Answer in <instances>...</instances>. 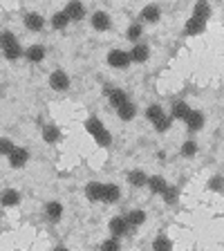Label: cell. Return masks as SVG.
<instances>
[{"mask_svg":"<svg viewBox=\"0 0 224 251\" xmlns=\"http://www.w3.org/2000/svg\"><path fill=\"white\" fill-rule=\"evenodd\" d=\"M130 231V226H128V222H125V218H112L110 220V233H112V238H117V235H124Z\"/></svg>","mask_w":224,"mask_h":251,"instance_id":"9","label":"cell"},{"mask_svg":"<svg viewBox=\"0 0 224 251\" xmlns=\"http://www.w3.org/2000/svg\"><path fill=\"white\" fill-rule=\"evenodd\" d=\"M68 23H70V18L63 14V11L54 14V18H52V27H54V29H65V27H68Z\"/></svg>","mask_w":224,"mask_h":251,"instance_id":"29","label":"cell"},{"mask_svg":"<svg viewBox=\"0 0 224 251\" xmlns=\"http://www.w3.org/2000/svg\"><path fill=\"white\" fill-rule=\"evenodd\" d=\"M211 188H213V191H220V177H218V175L211 179Z\"/></svg>","mask_w":224,"mask_h":251,"instance_id":"36","label":"cell"},{"mask_svg":"<svg viewBox=\"0 0 224 251\" xmlns=\"http://www.w3.org/2000/svg\"><path fill=\"white\" fill-rule=\"evenodd\" d=\"M101 251H121V245L117 238H108L101 242Z\"/></svg>","mask_w":224,"mask_h":251,"instance_id":"30","label":"cell"},{"mask_svg":"<svg viewBox=\"0 0 224 251\" xmlns=\"http://www.w3.org/2000/svg\"><path fill=\"white\" fill-rule=\"evenodd\" d=\"M14 47H18L16 36L14 34H9V31H2V34H0V50L7 52V50H14Z\"/></svg>","mask_w":224,"mask_h":251,"instance_id":"21","label":"cell"},{"mask_svg":"<svg viewBox=\"0 0 224 251\" xmlns=\"http://www.w3.org/2000/svg\"><path fill=\"white\" fill-rule=\"evenodd\" d=\"M125 222H128V226H139V225H144L146 222V213L144 211H130L128 213V218H125Z\"/></svg>","mask_w":224,"mask_h":251,"instance_id":"24","label":"cell"},{"mask_svg":"<svg viewBox=\"0 0 224 251\" xmlns=\"http://www.w3.org/2000/svg\"><path fill=\"white\" fill-rule=\"evenodd\" d=\"M50 85H52V90H56V92H63V90H68V88H70L68 74L63 72V70H56V72H52V76H50Z\"/></svg>","mask_w":224,"mask_h":251,"instance_id":"2","label":"cell"},{"mask_svg":"<svg viewBox=\"0 0 224 251\" xmlns=\"http://www.w3.org/2000/svg\"><path fill=\"white\" fill-rule=\"evenodd\" d=\"M146 117H148V119H150L152 121V124H157V121H159V119H162V117H164V110H162V105H148V110H146Z\"/></svg>","mask_w":224,"mask_h":251,"instance_id":"28","label":"cell"},{"mask_svg":"<svg viewBox=\"0 0 224 251\" xmlns=\"http://www.w3.org/2000/svg\"><path fill=\"white\" fill-rule=\"evenodd\" d=\"M184 124H186L188 130H199L204 126V115L198 112V110H191L186 117H184Z\"/></svg>","mask_w":224,"mask_h":251,"instance_id":"5","label":"cell"},{"mask_svg":"<svg viewBox=\"0 0 224 251\" xmlns=\"http://www.w3.org/2000/svg\"><path fill=\"white\" fill-rule=\"evenodd\" d=\"M108 63L112 68H128L130 58H128V52H124V50H112L108 54Z\"/></svg>","mask_w":224,"mask_h":251,"instance_id":"4","label":"cell"},{"mask_svg":"<svg viewBox=\"0 0 224 251\" xmlns=\"http://www.w3.org/2000/svg\"><path fill=\"white\" fill-rule=\"evenodd\" d=\"M164 200H166V204H175V202H177V188H175V186H166V191H164Z\"/></svg>","mask_w":224,"mask_h":251,"instance_id":"32","label":"cell"},{"mask_svg":"<svg viewBox=\"0 0 224 251\" xmlns=\"http://www.w3.org/2000/svg\"><path fill=\"white\" fill-rule=\"evenodd\" d=\"M128 182H130L132 186H144V184L148 182V177L144 171H132L130 175H128Z\"/></svg>","mask_w":224,"mask_h":251,"instance_id":"27","label":"cell"},{"mask_svg":"<svg viewBox=\"0 0 224 251\" xmlns=\"http://www.w3.org/2000/svg\"><path fill=\"white\" fill-rule=\"evenodd\" d=\"M159 16H162V11H159L157 5H146L144 9H141V18H144L146 23H157L159 21Z\"/></svg>","mask_w":224,"mask_h":251,"instance_id":"15","label":"cell"},{"mask_svg":"<svg viewBox=\"0 0 224 251\" xmlns=\"http://www.w3.org/2000/svg\"><path fill=\"white\" fill-rule=\"evenodd\" d=\"M139 36H141V25H139V23H135V25L128 27V38H130L132 43H135Z\"/></svg>","mask_w":224,"mask_h":251,"instance_id":"35","label":"cell"},{"mask_svg":"<svg viewBox=\"0 0 224 251\" xmlns=\"http://www.w3.org/2000/svg\"><path fill=\"white\" fill-rule=\"evenodd\" d=\"M195 152H198V146H195V141H186L182 146V155L184 157H193Z\"/></svg>","mask_w":224,"mask_h":251,"instance_id":"34","label":"cell"},{"mask_svg":"<svg viewBox=\"0 0 224 251\" xmlns=\"http://www.w3.org/2000/svg\"><path fill=\"white\" fill-rule=\"evenodd\" d=\"M43 25H45V21H43L38 14H27L25 16V27L27 29H31V31H41L43 29Z\"/></svg>","mask_w":224,"mask_h":251,"instance_id":"18","label":"cell"},{"mask_svg":"<svg viewBox=\"0 0 224 251\" xmlns=\"http://www.w3.org/2000/svg\"><path fill=\"white\" fill-rule=\"evenodd\" d=\"M105 94H108V99H110V103H112V108H121L124 103H128V94H125L124 90L105 88Z\"/></svg>","mask_w":224,"mask_h":251,"instance_id":"6","label":"cell"},{"mask_svg":"<svg viewBox=\"0 0 224 251\" xmlns=\"http://www.w3.org/2000/svg\"><path fill=\"white\" fill-rule=\"evenodd\" d=\"M25 56H27V61H31V63H41L43 58H45V47H43V45H31V47H27Z\"/></svg>","mask_w":224,"mask_h":251,"instance_id":"14","label":"cell"},{"mask_svg":"<svg viewBox=\"0 0 224 251\" xmlns=\"http://www.w3.org/2000/svg\"><path fill=\"white\" fill-rule=\"evenodd\" d=\"M54 251H68V249H65V247H56V249H54Z\"/></svg>","mask_w":224,"mask_h":251,"instance_id":"37","label":"cell"},{"mask_svg":"<svg viewBox=\"0 0 224 251\" xmlns=\"http://www.w3.org/2000/svg\"><path fill=\"white\" fill-rule=\"evenodd\" d=\"M85 198H88L90 202H99V200H103V184L90 182L88 186H85Z\"/></svg>","mask_w":224,"mask_h":251,"instance_id":"8","label":"cell"},{"mask_svg":"<svg viewBox=\"0 0 224 251\" xmlns=\"http://www.w3.org/2000/svg\"><path fill=\"white\" fill-rule=\"evenodd\" d=\"M45 213H47V218L52 220V222H58L61 215H63V204L61 202H47Z\"/></svg>","mask_w":224,"mask_h":251,"instance_id":"16","label":"cell"},{"mask_svg":"<svg viewBox=\"0 0 224 251\" xmlns=\"http://www.w3.org/2000/svg\"><path fill=\"white\" fill-rule=\"evenodd\" d=\"M204 27H206V23H202V21H198V18H188V23L184 25V34L186 36H198V34H202L204 31Z\"/></svg>","mask_w":224,"mask_h":251,"instance_id":"10","label":"cell"},{"mask_svg":"<svg viewBox=\"0 0 224 251\" xmlns=\"http://www.w3.org/2000/svg\"><path fill=\"white\" fill-rule=\"evenodd\" d=\"M171 124H173V119H171V115H164L162 119L157 121V124H152L157 128V132H166L168 128H171Z\"/></svg>","mask_w":224,"mask_h":251,"instance_id":"31","label":"cell"},{"mask_svg":"<svg viewBox=\"0 0 224 251\" xmlns=\"http://www.w3.org/2000/svg\"><path fill=\"white\" fill-rule=\"evenodd\" d=\"M58 137H61V132H58V128L54 124H47L45 128H43V139H45L47 144H54Z\"/></svg>","mask_w":224,"mask_h":251,"instance_id":"25","label":"cell"},{"mask_svg":"<svg viewBox=\"0 0 224 251\" xmlns=\"http://www.w3.org/2000/svg\"><path fill=\"white\" fill-rule=\"evenodd\" d=\"M9 164L14 168H21V166H25L27 164V159H29V152H27V148H18V146H14V151L9 152Z\"/></svg>","mask_w":224,"mask_h":251,"instance_id":"3","label":"cell"},{"mask_svg":"<svg viewBox=\"0 0 224 251\" xmlns=\"http://www.w3.org/2000/svg\"><path fill=\"white\" fill-rule=\"evenodd\" d=\"M119 195H121V191H119V186L117 184H103V202H117L119 200Z\"/></svg>","mask_w":224,"mask_h":251,"instance_id":"17","label":"cell"},{"mask_svg":"<svg viewBox=\"0 0 224 251\" xmlns=\"http://www.w3.org/2000/svg\"><path fill=\"white\" fill-rule=\"evenodd\" d=\"M188 112H191V108H188L186 103H182V101H179V103L173 105V110H171V119H182V121H184V117H186Z\"/></svg>","mask_w":224,"mask_h":251,"instance_id":"26","label":"cell"},{"mask_svg":"<svg viewBox=\"0 0 224 251\" xmlns=\"http://www.w3.org/2000/svg\"><path fill=\"white\" fill-rule=\"evenodd\" d=\"M148 47L146 45H135L130 50V52H128V58H130V61H135V63H144V61H148Z\"/></svg>","mask_w":224,"mask_h":251,"instance_id":"12","label":"cell"},{"mask_svg":"<svg viewBox=\"0 0 224 251\" xmlns=\"http://www.w3.org/2000/svg\"><path fill=\"white\" fill-rule=\"evenodd\" d=\"M0 202H2V206H16V204L21 202V193H18V191H14V188H9V191H5V193H2Z\"/></svg>","mask_w":224,"mask_h":251,"instance_id":"22","label":"cell"},{"mask_svg":"<svg viewBox=\"0 0 224 251\" xmlns=\"http://www.w3.org/2000/svg\"><path fill=\"white\" fill-rule=\"evenodd\" d=\"M117 115H119V119H124V121H130L132 117L137 115V108H135V103H124L121 108H117Z\"/></svg>","mask_w":224,"mask_h":251,"instance_id":"23","label":"cell"},{"mask_svg":"<svg viewBox=\"0 0 224 251\" xmlns=\"http://www.w3.org/2000/svg\"><path fill=\"white\" fill-rule=\"evenodd\" d=\"M63 14L68 16L70 21H81L85 16V7L81 2H68V7L63 9Z\"/></svg>","mask_w":224,"mask_h":251,"instance_id":"7","label":"cell"},{"mask_svg":"<svg viewBox=\"0 0 224 251\" xmlns=\"http://www.w3.org/2000/svg\"><path fill=\"white\" fill-rule=\"evenodd\" d=\"M211 16V5L206 2V0H199V2H195L193 7V18H198V21L206 23V18Z\"/></svg>","mask_w":224,"mask_h":251,"instance_id":"11","label":"cell"},{"mask_svg":"<svg viewBox=\"0 0 224 251\" xmlns=\"http://www.w3.org/2000/svg\"><path fill=\"white\" fill-rule=\"evenodd\" d=\"M85 130L94 137V141H97L101 148H108L110 144H112V135L105 130V126L101 124L97 117H90V119L85 121Z\"/></svg>","mask_w":224,"mask_h":251,"instance_id":"1","label":"cell"},{"mask_svg":"<svg viewBox=\"0 0 224 251\" xmlns=\"http://www.w3.org/2000/svg\"><path fill=\"white\" fill-rule=\"evenodd\" d=\"M152 251H173V242L168 235L159 233L155 238V242H152Z\"/></svg>","mask_w":224,"mask_h":251,"instance_id":"20","label":"cell"},{"mask_svg":"<svg viewBox=\"0 0 224 251\" xmlns=\"http://www.w3.org/2000/svg\"><path fill=\"white\" fill-rule=\"evenodd\" d=\"M11 151H14V141L7 137H0V155H9Z\"/></svg>","mask_w":224,"mask_h":251,"instance_id":"33","label":"cell"},{"mask_svg":"<svg viewBox=\"0 0 224 251\" xmlns=\"http://www.w3.org/2000/svg\"><path fill=\"white\" fill-rule=\"evenodd\" d=\"M148 186H150V191L152 193H164V191H166V179L162 177V175H152V177H148Z\"/></svg>","mask_w":224,"mask_h":251,"instance_id":"19","label":"cell"},{"mask_svg":"<svg viewBox=\"0 0 224 251\" xmlns=\"http://www.w3.org/2000/svg\"><path fill=\"white\" fill-rule=\"evenodd\" d=\"M92 25H94V29H99V31L110 29V16L105 11H97L92 16Z\"/></svg>","mask_w":224,"mask_h":251,"instance_id":"13","label":"cell"}]
</instances>
